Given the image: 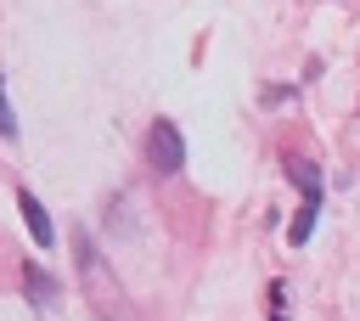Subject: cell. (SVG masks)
Wrapping results in <instances>:
<instances>
[{
	"mask_svg": "<svg viewBox=\"0 0 360 321\" xmlns=\"http://www.w3.org/2000/svg\"><path fill=\"white\" fill-rule=\"evenodd\" d=\"M22 287H28V298H34L39 310H51V304H56V282H51V270H45V265H34V259L22 265Z\"/></svg>",
	"mask_w": 360,
	"mask_h": 321,
	"instance_id": "3957f363",
	"label": "cell"
},
{
	"mask_svg": "<svg viewBox=\"0 0 360 321\" xmlns=\"http://www.w3.org/2000/svg\"><path fill=\"white\" fill-rule=\"evenodd\" d=\"M287 180H292L304 197H321V169H315L309 158H292V163H287Z\"/></svg>",
	"mask_w": 360,
	"mask_h": 321,
	"instance_id": "5b68a950",
	"label": "cell"
},
{
	"mask_svg": "<svg viewBox=\"0 0 360 321\" xmlns=\"http://www.w3.org/2000/svg\"><path fill=\"white\" fill-rule=\"evenodd\" d=\"M17 208H22V225H28V237L39 242V248H51L56 242V225H51V214H45V203L28 191V186H17Z\"/></svg>",
	"mask_w": 360,
	"mask_h": 321,
	"instance_id": "7a4b0ae2",
	"label": "cell"
},
{
	"mask_svg": "<svg viewBox=\"0 0 360 321\" xmlns=\"http://www.w3.org/2000/svg\"><path fill=\"white\" fill-rule=\"evenodd\" d=\"M281 298H287V293H281V287H270V321H287V304H281Z\"/></svg>",
	"mask_w": 360,
	"mask_h": 321,
	"instance_id": "52a82bcc",
	"label": "cell"
},
{
	"mask_svg": "<svg viewBox=\"0 0 360 321\" xmlns=\"http://www.w3.org/2000/svg\"><path fill=\"white\" fill-rule=\"evenodd\" d=\"M146 163H152V175H180L186 169V135L174 130V118H152V130H146Z\"/></svg>",
	"mask_w": 360,
	"mask_h": 321,
	"instance_id": "6da1fadb",
	"label": "cell"
},
{
	"mask_svg": "<svg viewBox=\"0 0 360 321\" xmlns=\"http://www.w3.org/2000/svg\"><path fill=\"white\" fill-rule=\"evenodd\" d=\"M315 220H321V197H304V208L292 214V225H287V242L292 248H304L309 242V231H315Z\"/></svg>",
	"mask_w": 360,
	"mask_h": 321,
	"instance_id": "277c9868",
	"label": "cell"
},
{
	"mask_svg": "<svg viewBox=\"0 0 360 321\" xmlns=\"http://www.w3.org/2000/svg\"><path fill=\"white\" fill-rule=\"evenodd\" d=\"M0 135L17 141V118H11V101H6V73H0Z\"/></svg>",
	"mask_w": 360,
	"mask_h": 321,
	"instance_id": "8992f818",
	"label": "cell"
}]
</instances>
